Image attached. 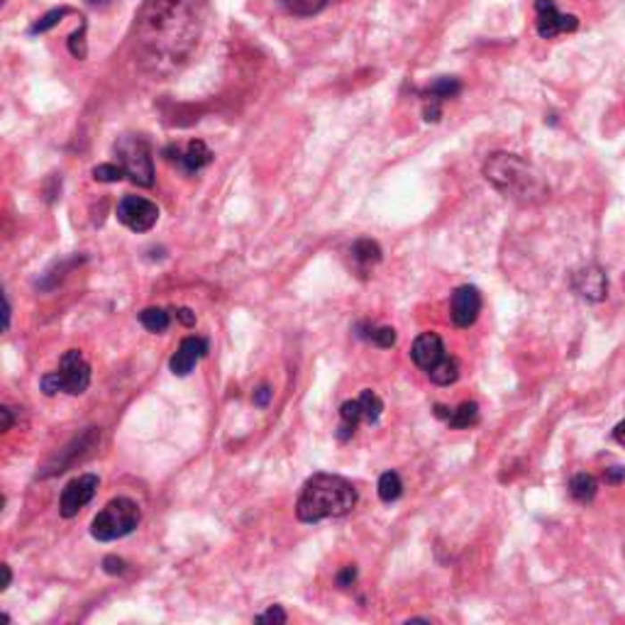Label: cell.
I'll return each instance as SVG.
<instances>
[{"instance_id": "cell-30", "label": "cell", "mask_w": 625, "mask_h": 625, "mask_svg": "<svg viewBox=\"0 0 625 625\" xmlns=\"http://www.w3.org/2000/svg\"><path fill=\"white\" fill-rule=\"evenodd\" d=\"M103 570L108 572V574H122V572H125V562H122L120 557H105Z\"/></svg>"}, {"instance_id": "cell-15", "label": "cell", "mask_w": 625, "mask_h": 625, "mask_svg": "<svg viewBox=\"0 0 625 625\" xmlns=\"http://www.w3.org/2000/svg\"><path fill=\"white\" fill-rule=\"evenodd\" d=\"M164 154H169V161H177L178 167L184 169L186 174H198L201 169L208 167V164L213 161V152L208 150L206 142L201 140L188 142L184 152L178 150V147H169Z\"/></svg>"}, {"instance_id": "cell-17", "label": "cell", "mask_w": 625, "mask_h": 625, "mask_svg": "<svg viewBox=\"0 0 625 625\" xmlns=\"http://www.w3.org/2000/svg\"><path fill=\"white\" fill-rule=\"evenodd\" d=\"M376 491H379V498H382L383 504H393V501H399L403 494L401 476L396 474V472H383V474L379 476Z\"/></svg>"}, {"instance_id": "cell-31", "label": "cell", "mask_w": 625, "mask_h": 625, "mask_svg": "<svg viewBox=\"0 0 625 625\" xmlns=\"http://www.w3.org/2000/svg\"><path fill=\"white\" fill-rule=\"evenodd\" d=\"M10 316H12V306H10L8 293H3V330H10Z\"/></svg>"}, {"instance_id": "cell-18", "label": "cell", "mask_w": 625, "mask_h": 625, "mask_svg": "<svg viewBox=\"0 0 625 625\" xmlns=\"http://www.w3.org/2000/svg\"><path fill=\"white\" fill-rule=\"evenodd\" d=\"M352 259L359 264V267H372V264H379L382 261V247L374 243V240H357L352 244Z\"/></svg>"}, {"instance_id": "cell-11", "label": "cell", "mask_w": 625, "mask_h": 625, "mask_svg": "<svg viewBox=\"0 0 625 625\" xmlns=\"http://www.w3.org/2000/svg\"><path fill=\"white\" fill-rule=\"evenodd\" d=\"M481 313V293L476 286H459L449 299V317L457 327L474 325Z\"/></svg>"}, {"instance_id": "cell-33", "label": "cell", "mask_w": 625, "mask_h": 625, "mask_svg": "<svg viewBox=\"0 0 625 625\" xmlns=\"http://www.w3.org/2000/svg\"><path fill=\"white\" fill-rule=\"evenodd\" d=\"M621 479H625V469L623 467H613L606 472V481H611V484H618Z\"/></svg>"}, {"instance_id": "cell-35", "label": "cell", "mask_w": 625, "mask_h": 625, "mask_svg": "<svg viewBox=\"0 0 625 625\" xmlns=\"http://www.w3.org/2000/svg\"><path fill=\"white\" fill-rule=\"evenodd\" d=\"M613 438H616L618 445H623L625 448V420L616 425V430H613Z\"/></svg>"}, {"instance_id": "cell-5", "label": "cell", "mask_w": 625, "mask_h": 625, "mask_svg": "<svg viewBox=\"0 0 625 625\" xmlns=\"http://www.w3.org/2000/svg\"><path fill=\"white\" fill-rule=\"evenodd\" d=\"M91 383V366L81 355V350H69L62 359H59V369L47 376H42V391L45 396H54V393L64 391L71 396H81Z\"/></svg>"}, {"instance_id": "cell-1", "label": "cell", "mask_w": 625, "mask_h": 625, "mask_svg": "<svg viewBox=\"0 0 625 625\" xmlns=\"http://www.w3.org/2000/svg\"><path fill=\"white\" fill-rule=\"evenodd\" d=\"M206 15L208 0H144L135 15V45L144 71L169 76L186 64Z\"/></svg>"}, {"instance_id": "cell-16", "label": "cell", "mask_w": 625, "mask_h": 625, "mask_svg": "<svg viewBox=\"0 0 625 625\" xmlns=\"http://www.w3.org/2000/svg\"><path fill=\"white\" fill-rule=\"evenodd\" d=\"M476 423H479V406L474 401L459 403L448 418V425L455 430H467L472 425H476Z\"/></svg>"}, {"instance_id": "cell-29", "label": "cell", "mask_w": 625, "mask_h": 625, "mask_svg": "<svg viewBox=\"0 0 625 625\" xmlns=\"http://www.w3.org/2000/svg\"><path fill=\"white\" fill-rule=\"evenodd\" d=\"M355 579H357V567L355 564H350V567H345V570L337 574V587L350 588L352 584H355Z\"/></svg>"}, {"instance_id": "cell-3", "label": "cell", "mask_w": 625, "mask_h": 625, "mask_svg": "<svg viewBox=\"0 0 625 625\" xmlns=\"http://www.w3.org/2000/svg\"><path fill=\"white\" fill-rule=\"evenodd\" d=\"M357 489L345 476L313 474L300 489L296 515L300 522H320L327 518H342L357 506Z\"/></svg>"}, {"instance_id": "cell-14", "label": "cell", "mask_w": 625, "mask_h": 625, "mask_svg": "<svg viewBox=\"0 0 625 625\" xmlns=\"http://www.w3.org/2000/svg\"><path fill=\"white\" fill-rule=\"evenodd\" d=\"M208 355V340L206 337H186L181 340V345L171 357L169 362V369L177 374V376H188L193 372V366Z\"/></svg>"}, {"instance_id": "cell-23", "label": "cell", "mask_w": 625, "mask_h": 625, "mask_svg": "<svg viewBox=\"0 0 625 625\" xmlns=\"http://www.w3.org/2000/svg\"><path fill=\"white\" fill-rule=\"evenodd\" d=\"M365 333H357L359 337H365L369 342H374L382 350H389V347L396 345V330L393 327H374V325H359Z\"/></svg>"}, {"instance_id": "cell-10", "label": "cell", "mask_w": 625, "mask_h": 625, "mask_svg": "<svg viewBox=\"0 0 625 625\" xmlns=\"http://www.w3.org/2000/svg\"><path fill=\"white\" fill-rule=\"evenodd\" d=\"M459 91H462V84H459V78H455V76H440V78H435L428 88L420 91V98L425 103L423 118L428 122H438L440 115H442V103L459 95Z\"/></svg>"}, {"instance_id": "cell-25", "label": "cell", "mask_w": 625, "mask_h": 625, "mask_svg": "<svg viewBox=\"0 0 625 625\" xmlns=\"http://www.w3.org/2000/svg\"><path fill=\"white\" fill-rule=\"evenodd\" d=\"M94 178L101 181V184H115V181L125 178V169L118 167V164H98L94 169Z\"/></svg>"}, {"instance_id": "cell-7", "label": "cell", "mask_w": 625, "mask_h": 625, "mask_svg": "<svg viewBox=\"0 0 625 625\" xmlns=\"http://www.w3.org/2000/svg\"><path fill=\"white\" fill-rule=\"evenodd\" d=\"M118 220L132 233H150L159 220V208L147 198L125 196L118 203Z\"/></svg>"}, {"instance_id": "cell-22", "label": "cell", "mask_w": 625, "mask_h": 625, "mask_svg": "<svg viewBox=\"0 0 625 625\" xmlns=\"http://www.w3.org/2000/svg\"><path fill=\"white\" fill-rule=\"evenodd\" d=\"M140 323L144 330H150V333L159 335V333H164V330L171 325V316H169V310L164 308H144L140 313Z\"/></svg>"}, {"instance_id": "cell-34", "label": "cell", "mask_w": 625, "mask_h": 625, "mask_svg": "<svg viewBox=\"0 0 625 625\" xmlns=\"http://www.w3.org/2000/svg\"><path fill=\"white\" fill-rule=\"evenodd\" d=\"M0 415H3V428L0 430L8 432V430L12 428V411H10L8 406H3V408H0Z\"/></svg>"}, {"instance_id": "cell-13", "label": "cell", "mask_w": 625, "mask_h": 625, "mask_svg": "<svg viewBox=\"0 0 625 625\" xmlns=\"http://www.w3.org/2000/svg\"><path fill=\"white\" fill-rule=\"evenodd\" d=\"M445 357H448V350H445L442 337L435 335V333H423V335L415 337V342H413L411 347V359L418 369H423V372L428 374L430 369H435Z\"/></svg>"}, {"instance_id": "cell-20", "label": "cell", "mask_w": 625, "mask_h": 625, "mask_svg": "<svg viewBox=\"0 0 625 625\" xmlns=\"http://www.w3.org/2000/svg\"><path fill=\"white\" fill-rule=\"evenodd\" d=\"M596 491H598V481L591 474L572 476L570 494L574 496L577 501H581V504H588V501H594Z\"/></svg>"}, {"instance_id": "cell-24", "label": "cell", "mask_w": 625, "mask_h": 625, "mask_svg": "<svg viewBox=\"0 0 625 625\" xmlns=\"http://www.w3.org/2000/svg\"><path fill=\"white\" fill-rule=\"evenodd\" d=\"M71 12V8H54V10H49L47 15H42V18L29 28V35H45V32H49L52 28H56L62 20L66 18Z\"/></svg>"}, {"instance_id": "cell-36", "label": "cell", "mask_w": 625, "mask_h": 625, "mask_svg": "<svg viewBox=\"0 0 625 625\" xmlns=\"http://www.w3.org/2000/svg\"><path fill=\"white\" fill-rule=\"evenodd\" d=\"M3 577H5V579H3V587H0V588L5 591V588H8L10 584H12V572H10L8 564H3Z\"/></svg>"}, {"instance_id": "cell-26", "label": "cell", "mask_w": 625, "mask_h": 625, "mask_svg": "<svg viewBox=\"0 0 625 625\" xmlns=\"http://www.w3.org/2000/svg\"><path fill=\"white\" fill-rule=\"evenodd\" d=\"M69 52L76 56V59H86L88 49H86V20L81 22V28L76 29L74 35L69 37Z\"/></svg>"}, {"instance_id": "cell-37", "label": "cell", "mask_w": 625, "mask_h": 625, "mask_svg": "<svg viewBox=\"0 0 625 625\" xmlns=\"http://www.w3.org/2000/svg\"><path fill=\"white\" fill-rule=\"evenodd\" d=\"M86 3H88L91 8H105V5H108L111 0H86Z\"/></svg>"}, {"instance_id": "cell-2", "label": "cell", "mask_w": 625, "mask_h": 625, "mask_svg": "<svg viewBox=\"0 0 625 625\" xmlns=\"http://www.w3.org/2000/svg\"><path fill=\"white\" fill-rule=\"evenodd\" d=\"M484 178L491 186L522 206H535L550 196V186L528 159L511 152H494L484 161Z\"/></svg>"}, {"instance_id": "cell-27", "label": "cell", "mask_w": 625, "mask_h": 625, "mask_svg": "<svg viewBox=\"0 0 625 625\" xmlns=\"http://www.w3.org/2000/svg\"><path fill=\"white\" fill-rule=\"evenodd\" d=\"M254 621H257V623H286L289 616H286V611L281 606H271L267 613H261V616H257Z\"/></svg>"}, {"instance_id": "cell-32", "label": "cell", "mask_w": 625, "mask_h": 625, "mask_svg": "<svg viewBox=\"0 0 625 625\" xmlns=\"http://www.w3.org/2000/svg\"><path fill=\"white\" fill-rule=\"evenodd\" d=\"M177 317L184 323L186 327H191V325H196V313L191 308H178L177 310Z\"/></svg>"}, {"instance_id": "cell-8", "label": "cell", "mask_w": 625, "mask_h": 625, "mask_svg": "<svg viewBox=\"0 0 625 625\" xmlns=\"http://www.w3.org/2000/svg\"><path fill=\"white\" fill-rule=\"evenodd\" d=\"M535 28L542 39H555L564 32H574L579 28V18L560 12L555 0H535Z\"/></svg>"}, {"instance_id": "cell-21", "label": "cell", "mask_w": 625, "mask_h": 625, "mask_svg": "<svg viewBox=\"0 0 625 625\" xmlns=\"http://www.w3.org/2000/svg\"><path fill=\"white\" fill-rule=\"evenodd\" d=\"M281 5L296 18H313V15L325 10L327 0H281Z\"/></svg>"}, {"instance_id": "cell-28", "label": "cell", "mask_w": 625, "mask_h": 625, "mask_svg": "<svg viewBox=\"0 0 625 625\" xmlns=\"http://www.w3.org/2000/svg\"><path fill=\"white\" fill-rule=\"evenodd\" d=\"M271 396H274L271 386H267V383H264V386H259V389L254 391V396H252L254 406H257V408H267L271 401Z\"/></svg>"}, {"instance_id": "cell-4", "label": "cell", "mask_w": 625, "mask_h": 625, "mask_svg": "<svg viewBox=\"0 0 625 625\" xmlns=\"http://www.w3.org/2000/svg\"><path fill=\"white\" fill-rule=\"evenodd\" d=\"M142 521V511L137 501H132L127 496H118L105 504L101 514L95 515L91 522V535L98 542L120 540L125 535H130Z\"/></svg>"}, {"instance_id": "cell-12", "label": "cell", "mask_w": 625, "mask_h": 625, "mask_svg": "<svg viewBox=\"0 0 625 625\" xmlns=\"http://www.w3.org/2000/svg\"><path fill=\"white\" fill-rule=\"evenodd\" d=\"M572 289L584 300L598 303L608 296V279L601 267H584L572 274Z\"/></svg>"}, {"instance_id": "cell-9", "label": "cell", "mask_w": 625, "mask_h": 625, "mask_svg": "<svg viewBox=\"0 0 625 625\" xmlns=\"http://www.w3.org/2000/svg\"><path fill=\"white\" fill-rule=\"evenodd\" d=\"M98 484H101V481H98V476L95 474H81L76 476V479H71V481L64 486L62 498H59V514H62V518H74V515H78V511H81L86 504L94 501Z\"/></svg>"}, {"instance_id": "cell-19", "label": "cell", "mask_w": 625, "mask_h": 625, "mask_svg": "<svg viewBox=\"0 0 625 625\" xmlns=\"http://www.w3.org/2000/svg\"><path fill=\"white\" fill-rule=\"evenodd\" d=\"M428 379L432 383H438V386H449V383H455L459 379L457 359L448 355L438 366H435V369H430Z\"/></svg>"}, {"instance_id": "cell-6", "label": "cell", "mask_w": 625, "mask_h": 625, "mask_svg": "<svg viewBox=\"0 0 625 625\" xmlns=\"http://www.w3.org/2000/svg\"><path fill=\"white\" fill-rule=\"evenodd\" d=\"M115 152L120 157V167L125 169V177L137 186L150 188L154 184V161L147 142L135 135H125L115 144Z\"/></svg>"}]
</instances>
